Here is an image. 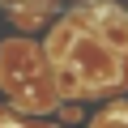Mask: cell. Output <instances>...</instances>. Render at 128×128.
Masks as SVG:
<instances>
[{"instance_id": "1", "label": "cell", "mask_w": 128, "mask_h": 128, "mask_svg": "<svg viewBox=\"0 0 128 128\" xmlns=\"http://www.w3.org/2000/svg\"><path fill=\"white\" fill-rule=\"evenodd\" d=\"M98 38L111 43L115 51H124V47H128V17H124V13H102V17H98Z\"/></svg>"}, {"instance_id": "2", "label": "cell", "mask_w": 128, "mask_h": 128, "mask_svg": "<svg viewBox=\"0 0 128 128\" xmlns=\"http://www.w3.org/2000/svg\"><path fill=\"white\" fill-rule=\"evenodd\" d=\"M81 73L73 68V64H60V68H56V94L60 98H73V94H81Z\"/></svg>"}]
</instances>
